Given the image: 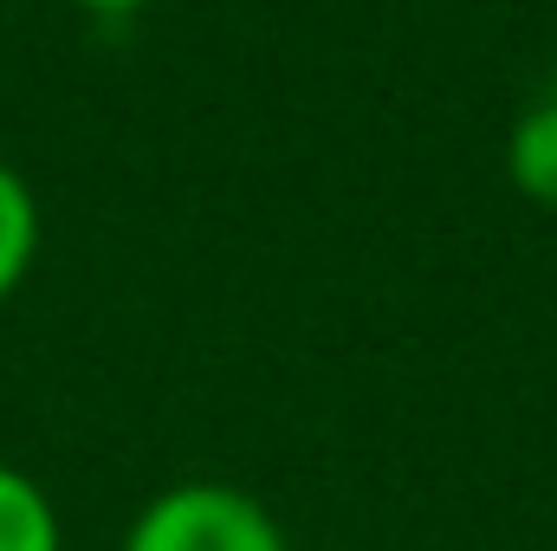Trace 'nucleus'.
Segmentation results:
<instances>
[{"instance_id":"nucleus-4","label":"nucleus","mask_w":557,"mask_h":551,"mask_svg":"<svg viewBox=\"0 0 557 551\" xmlns=\"http://www.w3.org/2000/svg\"><path fill=\"white\" fill-rule=\"evenodd\" d=\"M33 260H39V195L13 162H0V305L26 285Z\"/></svg>"},{"instance_id":"nucleus-3","label":"nucleus","mask_w":557,"mask_h":551,"mask_svg":"<svg viewBox=\"0 0 557 551\" xmlns=\"http://www.w3.org/2000/svg\"><path fill=\"white\" fill-rule=\"evenodd\" d=\"M0 551H65L52 493L7 461H0Z\"/></svg>"},{"instance_id":"nucleus-5","label":"nucleus","mask_w":557,"mask_h":551,"mask_svg":"<svg viewBox=\"0 0 557 551\" xmlns=\"http://www.w3.org/2000/svg\"><path fill=\"white\" fill-rule=\"evenodd\" d=\"M72 7H85V13H104V20H124V13H143L149 0H72Z\"/></svg>"},{"instance_id":"nucleus-1","label":"nucleus","mask_w":557,"mask_h":551,"mask_svg":"<svg viewBox=\"0 0 557 551\" xmlns=\"http://www.w3.org/2000/svg\"><path fill=\"white\" fill-rule=\"evenodd\" d=\"M124 551H285V532L253 493L227 480H182L131 519Z\"/></svg>"},{"instance_id":"nucleus-2","label":"nucleus","mask_w":557,"mask_h":551,"mask_svg":"<svg viewBox=\"0 0 557 551\" xmlns=\"http://www.w3.org/2000/svg\"><path fill=\"white\" fill-rule=\"evenodd\" d=\"M506 175L525 201L557 208V91L519 111V124L506 137Z\"/></svg>"}]
</instances>
